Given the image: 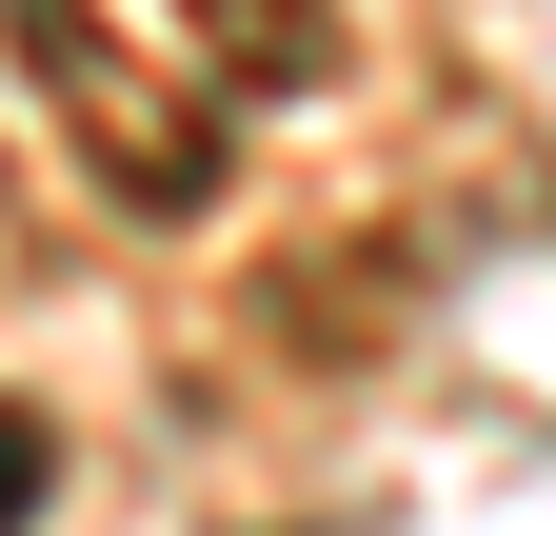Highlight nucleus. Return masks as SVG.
Segmentation results:
<instances>
[{
    "label": "nucleus",
    "mask_w": 556,
    "mask_h": 536,
    "mask_svg": "<svg viewBox=\"0 0 556 536\" xmlns=\"http://www.w3.org/2000/svg\"><path fill=\"white\" fill-rule=\"evenodd\" d=\"M60 140H80V179L119 199V219H219V179H239V140H219V119H199L179 80H139V60H119V80L100 100H60Z\"/></svg>",
    "instance_id": "obj_1"
},
{
    "label": "nucleus",
    "mask_w": 556,
    "mask_h": 536,
    "mask_svg": "<svg viewBox=\"0 0 556 536\" xmlns=\"http://www.w3.org/2000/svg\"><path fill=\"white\" fill-rule=\"evenodd\" d=\"M179 21L219 40V80H239V100H318L338 60H358V40H338V0H179Z\"/></svg>",
    "instance_id": "obj_2"
},
{
    "label": "nucleus",
    "mask_w": 556,
    "mask_h": 536,
    "mask_svg": "<svg viewBox=\"0 0 556 536\" xmlns=\"http://www.w3.org/2000/svg\"><path fill=\"white\" fill-rule=\"evenodd\" d=\"M0 60H21V80H40V119L119 80V40H100V0H0Z\"/></svg>",
    "instance_id": "obj_3"
},
{
    "label": "nucleus",
    "mask_w": 556,
    "mask_h": 536,
    "mask_svg": "<svg viewBox=\"0 0 556 536\" xmlns=\"http://www.w3.org/2000/svg\"><path fill=\"white\" fill-rule=\"evenodd\" d=\"M21 497H40V437H21V418H0V516H21Z\"/></svg>",
    "instance_id": "obj_4"
}]
</instances>
